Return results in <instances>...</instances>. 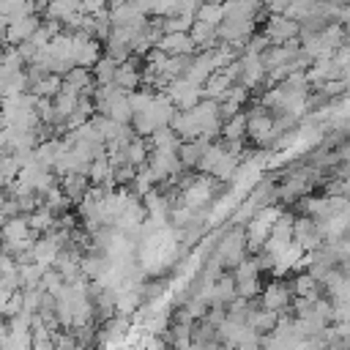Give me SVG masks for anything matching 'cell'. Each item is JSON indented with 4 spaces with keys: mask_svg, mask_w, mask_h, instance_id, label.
<instances>
[{
    "mask_svg": "<svg viewBox=\"0 0 350 350\" xmlns=\"http://www.w3.org/2000/svg\"><path fill=\"white\" fill-rule=\"evenodd\" d=\"M238 167H241V159L232 156L221 142H211V145L205 148L200 164H197V170H200L202 175H208V178H213V180H219V183L235 180Z\"/></svg>",
    "mask_w": 350,
    "mask_h": 350,
    "instance_id": "6da1fadb",
    "label": "cell"
},
{
    "mask_svg": "<svg viewBox=\"0 0 350 350\" xmlns=\"http://www.w3.org/2000/svg\"><path fill=\"white\" fill-rule=\"evenodd\" d=\"M211 257H216V260L221 262V268H238V265L249 257V246H246V235H243V230H241V227H230V230H224Z\"/></svg>",
    "mask_w": 350,
    "mask_h": 350,
    "instance_id": "7a4b0ae2",
    "label": "cell"
},
{
    "mask_svg": "<svg viewBox=\"0 0 350 350\" xmlns=\"http://www.w3.org/2000/svg\"><path fill=\"white\" fill-rule=\"evenodd\" d=\"M246 134H249L257 145H262V148H271V145L282 142L279 131L273 129V115H271L262 104H260V107H252V109L246 112Z\"/></svg>",
    "mask_w": 350,
    "mask_h": 350,
    "instance_id": "3957f363",
    "label": "cell"
},
{
    "mask_svg": "<svg viewBox=\"0 0 350 350\" xmlns=\"http://www.w3.org/2000/svg\"><path fill=\"white\" fill-rule=\"evenodd\" d=\"M293 304H295L293 287H290L287 282H282V279L268 282V284L262 287V293H260V306L268 309V312H273V314H279V317H284V312H287Z\"/></svg>",
    "mask_w": 350,
    "mask_h": 350,
    "instance_id": "277c9868",
    "label": "cell"
},
{
    "mask_svg": "<svg viewBox=\"0 0 350 350\" xmlns=\"http://www.w3.org/2000/svg\"><path fill=\"white\" fill-rule=\"evenodd\" d=\"M262 36L271 41V46H279V44H287V41H295L301 36V25L293 22L290 16L284 14H271L265 19V30Z\"/></svg>",
    "mask_w": 350,
    "mask_h": 350,
    "instance_id": "5b68a950",
    "label": "cell"
},
{
    "mask_svg": "<svg viewBox=\"0 0 350 350\" xmlns=\"http://www.w3.org/2000/svg\"><path fill=\"white\" fill-rule=\"evenodd\" d=\"M293 241L304 249V254H309V252H317L325 241H323V235H320V227L309 219V216H301V219H295V224H293Z\"/></svg>",
    "mask_w": 350,
    "mask_h": 350,
    "instance_id": "8992f818",
    "label": "cell"
},
{
    "mask_svg": "<svg viewBox=\"0 0 350 350\" xmlns=\"http://www.w3.org/2000/svg\"><path fill=\"white\" fill-rule=\"evenodd\" d=\"M156 49H161L170 57H191V55H197V46H194L189 33H161Z\"/></svg>",
    "mask_w": 350,
    "mask_h": 350,
    "instance_id": "52a82bcc",
    "label": "cell"
},
{
    "mask_svg": "<svg viewBox=\"0 0 350 350\" xmlns=\"http://www.w3.org/2000/svg\"><path fill=\"white\" fill-rule=\"evenodd\" d=\"M41 27V16L38 14H30V16H22V19H11L8 22V33H5V44L11 46H22L33 38V33Z\"/></svg>",
    "mask_w": 350,
    "mask_h": 350,
    "instance_id": "ba28073f",
    "label": "cell"
},
{
    "mask_svg": "<svg viewBox=\"0 0 350 350\" xmlns=\"http://www.w3.org/2000/svg\"><path fill=\"white\" fill-rule=\"evenodd\" d=\"M27 238H38L30 230L27 216H16V219H8L0 224V246H14V243H22Z\"/></svg>",
    "mask_w": 350,
    "mask_h": 350,
    "instance_id": "9c48e42d",
    "label": "cell"
},
{
    "mask_svg": "<svg viewBox=\"0 0 350 350\" xmlns=\"http://www.w3.org/2000/svg\"><path fill=\"white\" fill-rule=\"evenodd\" d=\"M60 252H63V249H60L49 235H41V238L33 243L30 257H33V262H36V265H41L44 271H49V268H55V262H57Z\"/></svg>",
    "mask_w": 350,
    "mask_h": 350,
    "instance_id": "30bf717a",
    "label": "cell"
},
{
    "mask_svg": "<svg viewBox=\"0 0 350 350\" xmlns=\"http://www.w3.org/2000/svg\"><path fill=\"white\" fill-rule=\"evenodd\" d=\"M57 183H60L63 194L68 197V202H77V205L85 200V194H88V189H90V180H88V175H77V172L57 178Z\"/></svg>",
    "mask_w": 350,
    "mask_h": 350,
    "instance_id": "8fae6325",
    "label": "cell"
},
{
    "mask_svg": "<svg viewBox=\"0 0 350 350\" xmlns=\"http://www.w3.org/2000/svg\"><path fill=\"white\" fill-rule=\"evenodd\" d=\"M208 145H211V139H194V142H180V148H178V159H180L183 170H191V167H197Z\"/></svg>",
    "mask_w": 350,
    "mask_h": 350,
    "instance_id": "7c38bea8",
    "label": "cell"
},
{
    "mask_svg": "<svg viewBox=\"0 0 350 350\" xmlns=\"http://www.w3.org/2000/svg\"><path fill=\"white\" fill-rule=\"evenodd\" d=\"M27 224H30V230L41 238V235H46L49 230H55V224H57V213H52L46 205H41L38 211H33V213L27 216Z\"/></svg>",
    "mask_w": 350,
    "mask_h": 350,
    "instance_id": "4fadbf2b",
    "label": "cell"
},
{
    "mask_svg": "<svg viewBox=\"0 0 350 350\" xmlns=\"http://www.w3.org/2000/svg\"><path fill=\"white\" fill-rule=\"evenodd\" d=\"M276 323H279V314H273L262 306H254L252 314H249V328H254L260 336H268L276 328Z\"/></svg>",
    "mask_w": 350,
    "mask_h": 350,
    "instance_id": "5bb4252c",
    "label": "cell"
},
{
    "mask_svg": "<svg viewBox=\"0 0 350 350\" xmlns=\"http://www.w3.org/2000/svg\"><path fill=\"white\" fill-rule=\"evenodd\" d=\"M60 90H63V77H57V74H46V77H41V79L30 88V93H33L36 98H55Z\"/></svg>",
    "mask_w": 350,
    "mask_h": 350,
    "instance_id": "9a60e30c",
    "label": "cell"
},
{
    "mask_svg": "<svg viewBox=\"0 0 350 350\" xmlns=\"http://www.w3.org/2000/svg\"><path fill=\"white\" fill-rule=\"evenodd\" d=\"M19 172H22V161H19L14 153H5L3 161H0V189L5 191V189L19 178Z\"/></svg>",
    "mask_w": 350,
    "mask_h": 350,
    "instance_id": "2e32d148",
    "label": "cell"
},
{
    "mask_svg": "<svg viewBox=\"0 0 350 350\" xmlns=\"http://www.w3.org/2000/svg\"><path fill=\"white\" fill-rule=\"evenodd\" d=\"M221 137L235 142V139H243L246 137V112H238L227 120H221Z\"/></svg>",
    "mask_w": 350,
    "mask_h": 350,
    "instance_id": "e0dca14e",
    "label": "cell"
},
{
    "mask_svg": "<svg viewBox=\"0 0 350 350\" xmlns=\"http://www.w3.org/2000/svg\"><path fill=\"white\" fill-rule=\"evenodd\" d=\"M197 22H205L211 27H219L224 22V5H219V3H200Z\"/></svg>",
    "mask_w": 350,
    "mask_h": 350,
    "instance_id": "ac0fdd59",
    "label": "cell"
},
{
    "mask_svg": "<svg viewBox=\"0 0 350 350\" xmlns=\"http://www.w3.org/2000/svg\"><path fill=\"white\" fill-rule=\"evenodd\" d=\"M342 271H345V273L350 276V262H345V268H342Z\"/></svg>",
    "mask_w": 350,
    "mask_h": 350,
    "instance_id": "d6986e66",
    "label": "cell"
}]
</instances>
